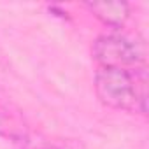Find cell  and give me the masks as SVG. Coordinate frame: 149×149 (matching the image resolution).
<instances>
[{
	"label": "cell",
	"instance_id": "1",
	"mask_svg": "<svg viewBox=\"0 0 149 149\" xmlns=\"http://www.w3.org/2000/svg\"><path fill=\"white\" fill-rule=\"evenodd\" d=\"M93 86L105 107L147 116V65L139 68L97 67Z\"/></svg>",
	"mask_w": 149,
	"mask_h": 149
},
{
	"label": "cell",
	"instance_id": "2",
	"mask_svg": "<svg viewBox=\"0 0 149 149\" xmlns=\"http://www.w3.org/2000/svg\"><path fill=\"white\" fill-rule=\"evenodd\" d=\"M91 56L97 67L107 68H139L146 67L144 51L137 42L121 33L98 35L91 44Z\"/></svg>",
	"mask_w": 149,
	"mask_h": 149
},
{
	"label": "cell",
	"instance_id": "3",
	"mask_svg": "<svg viewBox=\"0 0 149 149\" xmlns=\"http://www.w3.org/2000/svg\"><path fill=\"white\" fill-rule=\"evenodd\" d=\"M0 137L11 142H28L30 125L21 107L0 86Z\"/></svg>",
	"mask_w": 149,
	"mask_h": 149
},
{
	"label": "cell",
	"instance_id": "4",
	"mask_svg": "<svg viewBox=\"0 0 149 149\" xmlns=\"http://www.w3.org/2000/svg\"><path fill=\"white\" fill-rule=\"evenodd\" d=\"M84 7L111 28H121L130 18V6L126 2H95L84 4Z\"/></svg>",
	"mask_w": 149,
	"mask_h": 149
}]
</instances>
